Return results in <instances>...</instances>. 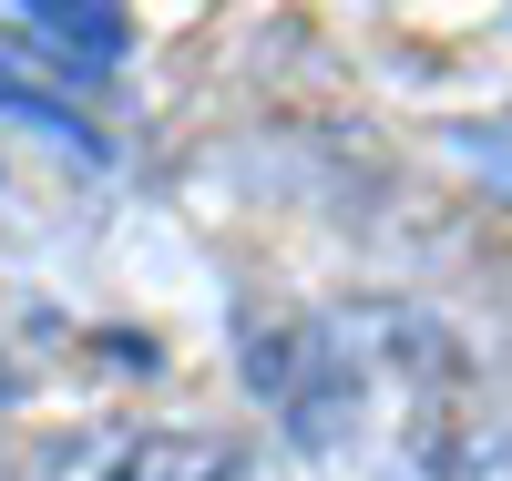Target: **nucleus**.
<instances>
[{"instance_id":"nucleus-1","label":"nucleus","mask_w":512,"mask_h":481,"mask_svg":"<svg viewBox=\"0 0 512 481\" xmlns=\"http://www.w3.org/2000/svg\"><path fill=\"white\" fill-rule=\"evenodd\" d=\"M11 481H236V451L205 441V430H123V420H93V430L31 441V461Z\"/></svg>"},{"instance_id":"nucleus-2","label":"nucleus","mask_w":512,"mask_h":481,"mask_svg":"<svg viewBox=\"0 0 512 481\" xmlns=\"http://www.w3.org/2000/svg\"><path fill=\"white\" fill-rule=\"evenodd\" d=\"M21 31H41V52L62 72H113L123 62V21L113 11H21Z\"/></svg>"}]
</instances>
